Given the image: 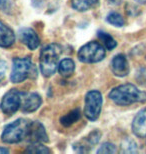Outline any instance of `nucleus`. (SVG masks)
<instances>
[{"label": "nucleus", "instance_id": "nucleus-1", "mask_svg": "<svg viewBox=\"0 0 146 154\" xmlns=\"http://www.w3.org/2000/svg\"><path fill=\"white\" fill-rule=\"evenodd\" d=\"M109 98L120 106H128L133 103L145 102L146 92L141 91L135 85L127 83L113 88L109 93Z\"/></svg>", "mask_w": 146, "mask_h": 154}, {"label": "nucleus", "instance_id": "nucleus-2", "mask_svg": "<svg viewBox=\"0 0 146 154\" xmlns=\"http://www.w3.org/2000/svg\"><path fill=\"white\" fill-rule=\"evenodd\" d=\"M61 53V46L55 43L45 46L42 49L40 53V70L43 75L48 77L56 72Z\"/></svg>", "mask_w": 146, "mask_h": 154}, {"label": "nucleus", "instance_id": "nucleus-3", "mask_svg": "<svg viewBox=\"0 0 146 154\" xmlns=\"http://www.w3.org/2000/svg\"><path fill=\"white\" fill-rule=\"evenodd\" d=\"M29 126L30 122H28V120L23 118L17 119L16 121L8 124L4 128L1 136L2 141L8 144L20 142L28 135Z\"/></svg>", "mask_w": 146, "mask_h": 154}, {"label": "nucleus", "instance_id": "nucleus-4", "mask_svg": "<svg viewBox=\"0 0 146 154\" xmlns=\"http://www.w3.org/2000/svg\"><path fill=\"white\" fill-rule=\"evenodd\" d=\"M34 66L30 58H15L10 75L13 83H20L32 76Z\"/></svg>", "mask_w": 146, "mask_h": 154}, {"label": "nucleus", "instance_id": "nucleus-5", "mask_svg": "<svg viewBox=\"0 0 146 154\" xmlns=\"http://www.w3.org/2000/svg\"><path fill=\"white\" fill-rule=\"evenodd\" d=\"M105 49L97 42L91 41L83 45L78 51V58L83 63H96L103 60Z\"/></svg>", "mask_w": 146, "mask_h": 154}, {"label": "nucleus", "instance_id": "nucleus-6", "mask_svg": "<svg viewBox=\"0 0 146 154\" xmlns=\"http://www.w3.org/2000/svg\"><path fill=\"white\" fill-rule=\"evenodd\" d=\"M102 107V95L97 90L89 91L85 97L84 114L89 120L94 121L99 117Z\"/></svg>", "mask_w": 146, "mask_h": 154}, {"label": "nucleus", "instance_id": "nucleus-7", "mask_svg": "<svg viewBox=\"0 0 146 154\" xmlns=\"http://www.w3.org/2000/svg\"><path fill=\"white\" fill-rule=\"evenodd\" d=\"M21 106V92L16 89H11L2 98L0 108L5 114L12 115Z\"/></svg>", "mask_w": 146, "mask_h": 154}, {"label": "nucleus", "instance_id": "nucleus-8", "mask_svg": "<svg viewBox=\"0 0 146 154\" xmlns=\"http://www.w3.org/2000/svg\"><path fill=\"white\" fill-rule=\"evenodd\" d=\"M42 103L40 95L37 93H26L21 92V106L20 108L23 112L29 113L34 112L39 108Z\"/></svg>", "mask_w": 146, "mask_h": 154}, {"label": "nucleus", "instance_id": "nucleus-9", "mask_svg": "<svg viewBox=\"0 0 146 154\" xmlns=\"http://www.w3.org/2000/svg\"><path fill=\"white\" fill-rule=\"evenodd\" d=\"M27 137L33 143L34 142L41 143V142H47L48 141V136L46 134L44 126L38 121H34L32 123H30Z\"/></svg>", "mask_w": 146, "mask_h": 154}, {"label": "nucleus", "instance_id": "nucleus-10", "mask_svg": "<svg viewBox=\"0 0 146 154\" xmlns=\"http://www.w3.org/2000/svg\"><path fill=\"white\" fill-rule=\"evenodd\" d=\"M111 70L118 77H124L129 73V65L126 57L123 54H118L111 61Z\"/></svg>", "mask_w": 146, "mask_h": 154}, {"label": "nucleus", "instance_id": "nucleus-11", "mask_svg": "<svg viewBox=\"0 0 146 154\" xmlns=\"http://www.w3.org/2000/svg\"><path fill=\"white\" fill-rule=\"evenodd\" d=\"M19 38L30 50H35L39 46V37L36 32L31 28H22L19 30Z\"/></svg>", "mask_w": 146, "mask_h": 154}, {"label": "nucleus", "instance_id": "nucleus-12", "mask_svg": "<svg viewBox=\"0 0 146 154\" xmlns=\"http://www.w3.org/2000/svg\"><path fill=\"white\" fill-rule=\"evenodd\" d=\"M132 131L139 138L146 137V108L139 111L134 117L132 122Z\"/></svg>", "mask_w": 146, "mask_h": 154}, {"label": "nucleus", "instance_id": "nucleus-13", "mask_svg": "<svg viewBox=\"0 0 146 154\" xmlns=\"http://www.w3.org/2000/svg\"><path fill=\"white\" fill-rule=\"evenodd\" d=\"M15 42L14 32L0 20V47H10Z\"/></svg>", "mask_w": 146, "mask_h": 154}, {"label": "nucleus", "instance_id": "nucleus-14", "mask_svg": "<svg viewBox=\"0 0 146 154\" xmlns=\"http://www.w3.org/2000/svg\"><path fill=\"white\" fill-rule=\"evenodd\" d=\"M74 69H75V64H74L73 60L69 59V58H65V59L59 62L58 70L59 73L62 76L64 77L70 76L74 72Z\"/></svg>", "mask_w": 146, "mask_h": 154}, {"label": "nucleus", "instance_id": "nucleus-15", "mask_svg": "<svg viewBox=\"0 0 146 154\" xmlns=\"http://www.w3.org/2000/svg\"><path fill=\"white\" fill-rule=\"evenodd\" d=\"M99 0H71V5L77 11H86L98 3Z\"/></svg>", "mask_w": 146, "mask_h": 154}, {"label": "nucleus", "instance_id": "nucleus-16", "mask_svg": "<svg viewBox=\"0 0 146 154\" xmlns=\"http://www.w3.org/2000/svg\"><path fill=\"white\" fill-rule=\"evenodd\" d=\"M80 119V110L79 109H74L71 112H69L68 114L64 115L63 117L60 118V122L61 124L65 126V127H68V126L72 125L73 123L77 122Z\"/></svg>", "mask_w": 146, "mask_h": 154}, {"label": "nucleus", "instance_id": "nucleus-17", "mask_svg": "<svg viewBox=\"0 0 146 154\" xmlns=\"http://www.w3.org/2000/svg\"><path fill=\"white\" fill-rule=\"evenodd\" d=\"M98 37L104 43L105 47H106L108 50H112V49L116 47L117 42L115 41V39L111 35L108 34V33L103 32V31H98Z\"/></svg>", "mask_w": 146, "mask_h": 154}, {"label": "nucleus", "instance_id": "nucleus-18", "mask_svg": "<svg viewBox=\"0 0 146 154\" xmlns=\"http://www.w3.org/2000/svg\"><path fill=\"white\" fill-rule=\"evenodd\" d=\"M106 20L108 23L112 24V25L116 27H122L124 25V23H125L123 17L119 13H116V12H111V13L108 14Z\"/></svg>", "mask_w": 146, "mask_h": 154}, {"label": "nucleus", "instance_id": "nucleus-19", "mask_svg": "<svg viewBox=\"0 0 146 154\" xmlns=\"http://www.w3.org/2000/svg\"><path fill=\"white\" fill-rule=\"evenodd\" d=\"M121 148H122V152L124 153H134L137 151V145L133 140L127 138L122 142V145H121Z\"/></svg>", "mask_w": 146, "mask_h": 154}, {"label": "nucleus", "instance_id": "nucleus-20", "mask_svg": "<svg viewBox=\"0 0 146 154\" xmlns=\"http://www.w3.org/2000/svg\"><path fill=\"white\" fill-rule=\"evenodd\" d=\"M26 152L46 154V153L50 152V150H49L47 147H45L44 145H42V144H39V142H34L33 144H31V145L28 146V148L26 149Z\"/></svg>", "mask_w": 146, "mask_h": 154}, {"label": "nucleus", "instance_id": "nucleus-21", "mask_svg": "<svg viewBox=\"0 0 146 154\" xmlns=\"http://www.w3.org/2000/svg\"><path fill=\"white\" fill-rule=\"evenodd\" d=\"M116 151V147L112 143L106 142L100 146V148L97 150V153H115Z\"/></svg>", "mask_w": 146, "mask_h": 154}, {"label": "nucleus", "instance_id": "nucleus-22", "mask_svg": "<svg viewBox=\"0 0 146 154\" xmlns=\"http://www.w3.org/2000/svg\"><path fill=\"white\" fill-rule=\"evenodd\" d=\"M138 83H140L141 85L146 86V69H140L136 76Z\"/></svg>", "mask_w": 146, "mask_h": 154}, {"label": "nucleus", "instance_id": "nucleus-23", "mask_svg": "<svg viewBox=\"0 0 146 154\" xmlns=\"http://www.w3.org/2000/svg\"><path fill=\"white\" fill-rule=\"evenodd\" d=\"M6 71H7V64L5 61L0 60V81L5 77Z\"/></svg>", "mask_w": 146, "mask_h": 154}, {"label": "nucleus", "instance_id": "nucleus-24", "mask_svg": "<svg viewBox=\"0 0 146 154\" xmlns=\"http://www.w3.org/2000/svg\"><path fill=\"white\" fill-rule=\"evenodd\" d=\"M0 9L5 11L9 9V3L7 0H0Z\"/></svg>", "mask_w": 146, "mask_h": 154}, {"label": "nucleus", "instance_id": "nucleus-25", "mask_svg": "<svg viewBox=\"0 0 146 154\" xmlns=\"http://www.w3.org/2000/svg\"><path fill=\"white\" fill-rule=\"evenodd\" d=\"M9 153V150L4 147H0V154H7Z\"/></svg>", "mask_w": 146, "mask_h": 154}, {"label": "nucleus", "instance_id": "nucleus-26", "mask_svg": "<svg viewBox=\"0 0 146 154\" xmlns=\"http://www.w3.org/2000/svg\"><path fill=\"white\" fill-rule=\"evenodd\" d=\"M110 3H112V4H119L121 2V0H108Z\"/></svg>", "mask_w": 146, "mask_h": 154}, {"label": "nucleus", "instance_id": "nucleus-27", "mask_svg": "<svg viewBox=\"0 0 146 154\" xmlns=\"http://www.w3.org/2000/svg\"><path fill=\"white\" fill-rule=\"evenodd\" d=\"M135 1L139 3V4H145L146 3V0H135Z\"/></svg>", "mask_w": 146, "mask_h": 154}]
</instances>
